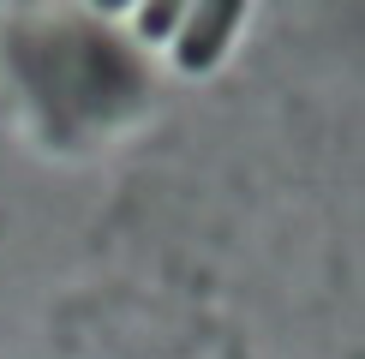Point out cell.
Instances as JSON below:
<instances>
[{
  "label": "cell",
  "mask_w": 365,
  "mask_h": 359,
  "mask_svg": "<svg viewBox=\"0 0 365 359\" xmlns=\"http://www.w3.org/2000/svg\"><path fill=\"white\" fill-rule=\"evenodd\" d=\"M240 6H246V0H204L197 19H192V30L180 36V60H186V66H210V60L222 54V42H227V30H234Z\"/></svg>",
  "instance_id": "obj_1"
},
{
  "label": "cell",
  "mask_w": 365,
  "mask_h": 359,
  "mask_svg": "<svg viewBox=\"0 0 365 359\" xmlns=\"http://www.w3.org/2000/svg\"><path fill=\"white\" fill-rule=\"evenodd\" d=\"M174 12H180V0H150V12H144V36H168V30H174Z\"/></svg>",
  "instance_id": "obj_2"
},
{
  "label": "cell",
  "mask_w": 365,
  "mask_h": 359,
  "mask_svg": "<svg viewBox=\"0 0 365 359\" xmlns=\"http://www.w3.org/2000/svg\"><path fill=\"white\" fill-rule=\"evenodd\" d=\"M96 6H126V0H96Z\"/></svg>",
  "instance_id": "obj_3"
}]
</instances>
